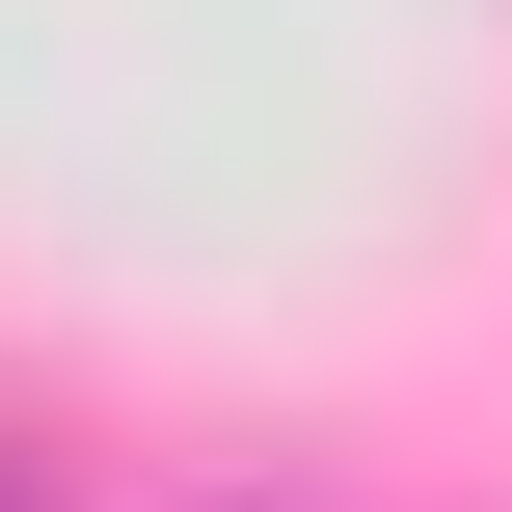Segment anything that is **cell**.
<instances>
[{
	"label": "cell",
	"mask_w": 512,
	"mask_h": 512,
	"mask_svg": "<svg viewBox=\"0 0 512 512\" xmlns=\"http://www.w3.org/2000/svg\"><path fill=\"white\" fill-rule=\"evenodd\" d=\"M216 512H297V486H216Z\"/></svg>",
	"instance_id": "1"
}]
</instances>
